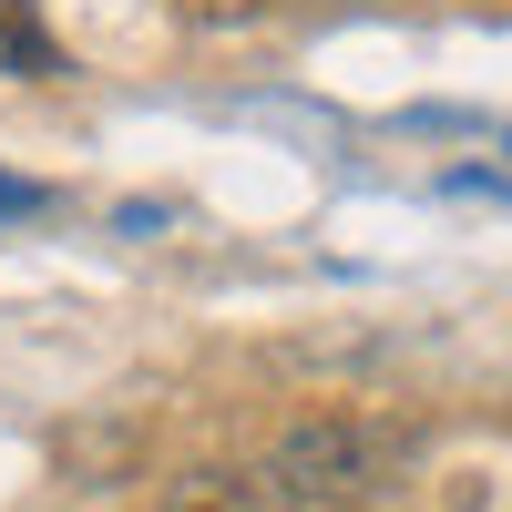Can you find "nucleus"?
Returning a JSON list of instances; mask_svg holds the SVG:
<instances>
[{"instance_id":"f257e3e1","label":"nucleus","mask_w":512,"mask_h":512,"mask_svg":"<svg viewBox=\"0 0 512 512\" xmlns=\"http://www.w3.org/2000/svg\"><path fill=\"white\" fill-rule=\"evenodd\" d=\"M267 472L297 502H369L379 482L400 472V431H379V420H359V410H318V420H287V431H277Z\"/></svg>"},{"instance_id":"f03ea898","label":"nucleus","mask_w":512,"mask_h":512,"mask_svg":"<svg viewBox=\"0 0 512 512\" xmlns=\"http://www.w3.org/2000/svg\"><path fill=\"white\" fill-rule=\"evenodd\" d=\"M154 512H297V492L267 472V461H195L154 492Z\"/></svg>"},{"instance_id":"7ed1b4c3","label":"nucleus","mask_w":512,"mask_h":512,"mask_svg":"<svg viewBox=\"0 0 512 512\" xmlns=\"http://www.w3.org/2000/svg\"><path fill=\"white\" fill-rule=\"evenodd\" d=\"M0 62H21V72H52V41H41L31 0H0Z\"/></svg>"},{"instance_id":"20e7f679","label":"nucleus","mask_w":512,"mask_h":512,"mask_svg":"<svg viewBox=\"0 0 512 512\" xmlns=\"http://www.w3.org/2000/svg\"><path fill=\"white\" fill-rule=\"evenodd\" d=\"M41 205V185H21V175H0V216H31Z\"/></svg>"}]
</instances>
